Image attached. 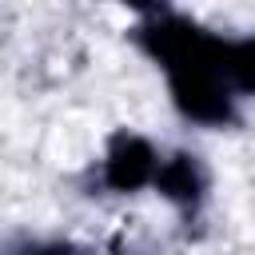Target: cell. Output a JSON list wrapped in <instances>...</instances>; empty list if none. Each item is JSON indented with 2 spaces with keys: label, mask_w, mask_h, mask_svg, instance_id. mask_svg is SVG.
Wrapping results in <instances>:
<instances>
[{
  "label": "cell",
  "mask_w": 255,
  "mask_h": 255,
  "mask_svg": "<svg viewBox=\"0 0 255 255\" xmlns=\"http://www.w3.org/2000/svg\"><path fill=\"white\" fill-rule=\"evenodd\" d=\"M139 48L167 68L171 96L187 120L199 124H231V84L223 76V40L199 32L183 16H159L135 28Z\"/></svg>",
  "instance_id": "cell-1"
},
{
  "label": "cell",
  "mask_w": 255,
  "mask_h": 255,
  "mask_svg": "<svg viewBox=\"0 0 255 255\" xmlns=\"http://www.w3.org/2000/svg\"><path fill=\"white\" fill-rule=\"evenodd\" d=\"M159 171V159L151 151V143L143 135H131V131H116L112 143H108V155H104V183L116 187V191H135L143 183H151Z\"/></svg>",
  "instance_id": "cell-2"
},
{
  "label": "cell",
  "mask_w": 255,
  "mask_h": 255,
  "mask_svg": "<svg viewBox=\"0 0 255 255\" xmlns=\"http://www.w3.org/2000/svg\"><path fill=\"white\" fill-rule=\"evenodd\" d=\"M155 187H159L171 203H179V207H195V203L203 199L207 171H203V163H199L195 155L175 151V155H167V159L159 163V171H155Z\"/></svg>",
  "instance_id": "cell-3"
},
{
  "label": "cell",
  "mask_w": 255,
  "mask_h": 255,
  "mask_svg": "<svg viewBox=\"0 0 255 255\" xmlns=\"http://www.w3.org/2000/svg\"><path fill=\"white\" fill-rule=\"evenodd\" d=\"M223 76L235 92H255V36L223 40Z\"/></svg>",
  "instance_id": "cell-4"
},
{
  "label": "cell",
  "mask_w": 255,
  "mask_h": 255,
  "mask_svg": "<svg viewBox=\"0 0 255 255\" xmlns=\"http://www.w3.org/2000/svg\"><path fill=\"white\" fill-rule=\"evenodd\" d=\"M124 4H131V8H155V0H124Z\"/></svg>",
  "instance_id": "cell-5"
}]
</instances>
